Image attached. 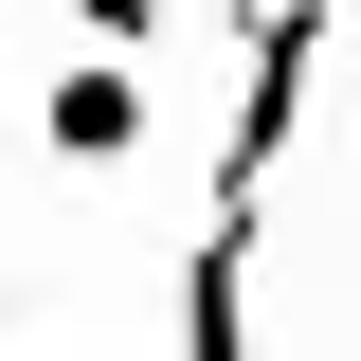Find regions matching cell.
<instances>
[{
    "label": "cell",
    "instance_id": "1",
    "mask_svg": "<svg viewBox=\"0 0 361 361\" xmlns=\"http://www.w3.org/2000/svg\"><path fill=\"white\" fill-rule=\"evenodd\" d=\"M307 73H325V0H271L253 18V73H235L217 217H199V253H180V361H253V217H271L289 127H307Z\"/></svg>",
    "mask_w": 361,
    "mask_h": 361
},
{
    "label": "cell",
    "instance_id": "2",
    "mask_svg": "<svg viewBox=\"0 0 361 361\" xmlns=\"http://www.w3.org/2000/svg\"><path fill=\"white\" fill-rule=\"evenodd\" d=\"M37 145L54 163H145V73L127 54H73V73L37 90Z\"/></svg>",
    "mask_w": 361,
    "mask_h": 361
},
{
    "label": "cell",
    "instance_id": "3",
    "mask_svg": "<svg viewBox=\"0 0 361 361\" xmlns=\"http://www.w3.org/2000/svg\"><path fill=\"white\" fill-rule=\"evenodd\" d=\"M54 18H73L90 54H145V37H163V0H54Z\"/></svg>",
    "mask_w": 361,
    "mask_h": 361
}]
</instances>
